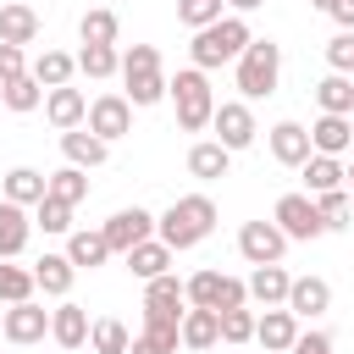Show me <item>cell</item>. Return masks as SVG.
I'll return each instance as SVG.
<instances>
[{"label":"cell","mask_w":354,"mask_h":354,"mask_svg":"<svg viewBox=\"0 0 354 354\" xmlns=\"http://www.w3.org/2000/svg\"><path fill=\"white\" fill-rule=\"evenodd\" d=\"M210 227H216V205H210L205 194H183V199H171L166 216L155 221V238L171 243V249H194V243L210 238Z\"/></svg>","instance_id":"6da1fadb"},{"label":"cell","mask_w":354,"mask_h":354,"mask_svg":"<svg viewBox=\"0 0 354 354\" xmlns=\"http://www.w3.org/2000/svg\"><path fill=\"white\" fill-rule=\"evenodd\" d=\"M249 22L232 11V17H221V22H210V28H199L194 33V44H188V55H194V66L199 72H216V66H227V61H238L243 50H249Z\"/></svg>","instance_id":"7a4b0ae2"},{"label":"cell","mask_w":354,"mask_h":354,"mask_svg":"<svg viewBox=\"0 0 354 354\" xmlns=\"http://www.w3.org/2000/svg\"><path fill=\"white\" fill-rule=\"evenodd\" d=\"M122 83H127L133 111L160 105V100L171 94V77L160 72V50H155V44H133V50H122Z\"/></svg>","instance_id":"3957f363"},{"label":"cell","mask_w":354,"mask_h":354,"mask_svg":"<svg viewBox=\"0 0 354 354\" xmlns=\"http://www.w3.org/2000/svg\"><path fill=\"white\" fill-rule=\"evenodd\" d=\"M232 66H238V94L266 100V94H277V77H282V44L277 39H249V50Z\"/></svg>","instance_id":"277c9868"},{"label":"cell","mask_w":354,"mask_h":354,"mask_svg":"<svg viewBox=\"0 0 354 354\" xmlns=\"http://www.w3.org/2000/svg\"><path fill=\"white\" fill-rule=\"evenodd\" d=\"M171 105H177V127L183 133H205L210 116H216V94H210V77L199 66H183L171 77Z\"/></svg>","instance_id":"5b68a950"},{"label":"cell","mask_w":354,"mask_h":354,"mask_svg":"<svg viewBox=\"0 0 354 354\" xmlns=\"http://www.w3.org/2000/svg\"><path fill=\"white\" fill-rule=\"evenodd\" d=\"M188 304H199V310H238V304H249V282H238V277H227V271H194L188 277Z\"/></svg>","instance_id":"8992f818"},{"label":"cell","mask_w":354,"mask_h":354,"mask_svg":"<svg viewBox=\"0 0 354 354\" xmlns=\"http://www.w3.org/2000/svg\"><path fill=\"white\" fill-rule=\"evenodd\" d=\"M271 221H277L288 238H299V243H310V238H321V232H326L315 194H282V199H277V210H271Z\"/></svg>","instance_id":"52a82bcc"},{"label":"cell","mask_w":354,"mask_h":354,"mask_svg":"<svg viewBox=\"0 0 354 354\" xmlns=\"http://www.w3.org/2000/svg\"><path fill=\"white\" fill-rule=\"evenodd\" d=\"M288 243H293V238H288L277 221H243V227H238V254H243L249 266H277Z\"/></svg>","instance_id":"ba28073f"},{"label":"cell","mask_w":354,"mask_h":354,"mask_svg":"<svg viewBox=\"0 0 354 354\" xmlns=\"http://www.w3.org/2000/svg\"><path fill=\"white\" fill-rule=\"evenodd\" d=\"M88 133H100L105 144H116L122 133H133V100L127 94H100V100H88V122H83Z\"/></svg>","instance_id":"9c48e42d"},{"label":"cell","mask_w":354,"mask_h":354,"mask_svg":"<svg viewBox=\"0 0 354 354\" xmlns=\"http://www.w3.org/2000/svg\"><path fill=\"white\" fill-rule=\"evenodd\" d=\"M210 127H216V138H221L232 155H238V149H249V144H254V133H260V127H254L249 100H221V105H216V116H210Z\"/></svg>","instance_id":"30bf717a"},{"label":"cell","mask_w":354,"mask_h":354,"mask_svg":"<svg viewBox=\"0 0 354 354\" xmlns=\"http://www.w3.org/2000/svg\"><path fill=\"white\" fill-rule=\"evenodd\" d=\"M155 221H160V216H149V210H138V205H133V210H116V216H111V221H105L100 232H105V243H111V254H127L133 243H144V238H155Z\"/></svg>","instance_id":"8fae6325"},{"label":"cell","mask_w":354,"mask_h":354,"mask_svg":"<svg viewBox=\"0 0 354 354\" xmlns=\"http://www.w3.org/2000/svg\"><path fill=\"white\" fill-rule=\"evenodd\" d=\"M44 332H50V310H39L33 299H22V304H11V310L0 315V337H6V343H22V348H28V343H39Z\"/></svg>","instance_id":"7c38bea8"},{"label":"cell","mask_w":354,"mask_h":354,"mask_svg":"<svg viewBox=\"0 0 354 354\" xmlns=\"http://www.w3.org/2000/svg\"><path fill=\"white\" fill-rule=\"evenodd\" d=\"M254 343H260L266 354H288V348L299 343V315H293L288 304H271V310L254 321Z\"/></svg>","instance_id":"4fadbf2b"},{"label":"cell","mask_w":354,"mask_h":354,"mask_svg":"<svg viewBox=\"0 0 354 354\" xmlns=\"http://www.w3.org/2000/svg\"><path fill=\"white\" fill-rule=\"evenodd\" d=\"M266 144H271V160H277V166H304V160L315 155L304 122H277V127L266 133Z\"/></svg>","instance_id":"5bb4252c"},{"label":"cell","mask_w":354,"mask_h":354,"mask_svg":"<svg viewBox=\"0 0 354 354\" xmlns=\"http://www.w3.org/2000/svg\"><path fill=\"white\" fill-rule=\"evenodd\" d=\"M44 116H50V127H55V133L83 127V122H88V100H83V88H72V83L50 88V94H44Z\"/></svg>","instance_id":"9a60e30c"},{"label":"cell","mask_w":354,"mask_h":354,"mask_svg":"<svg viewBox=\"0 0 354 354\" xmlns=\"http://www.w3.org/2000/svg\"><path fill=\"white\" fill-rule=\"evenodd\" d=\"M288 310H293L299 321L326 315V310H332V282H326V277H293V288H288Z\"/></svg>","instance_id":"2e32d148"},{"label":"cell","mask_w":354,"mask_h":354,"mask_svg":"<svg viewBox=\"0 0 354 354\" xmlns=\"http://www.w3.org/2000/svg\"><path fill=\"white\" fill-rule=\"evenodd\" d=\"M88 332H94V321H88V310H83V304L61 299V304L50 310V337H55L61 348H83V343H88Z\"/></svg>","instance_id":"e0dca14e"},{"label":"cell","mask_w":354,"mask_h":354,"mask_svg":"<svg viewBox=\"0 0 354 354\" xmlns=\"http://www.w3.org/2000/svg\"><path fill=\"white\" fill-rule=\"evenodd\" d=\"M310 144H315V155H348V144H354V116L321 111V116L310 122Z\"/></svg>","instance_id":"ac0fdd59"},{"label":"cell","mask_w":354,"mask_h":354,"mask_svg":"<svg viewBox=\"0 0 354 354\" xmlns=\"http://www.w3.org/2000/svg\"><path fill=\"white\" fill-rule=\"evenodd\" d=\"M171 254H177L171 243H160V238H144V243H133L122 260H127V271H133L138 282H155V277H166V271H171Z\"/></svg>","instance_id":"d6986e66"},{"label":"cell","mask_w":354,"mask_h":354,"mask_svg":"<svg viewBox=\"0 0 354 354\" xmlns=\"http://www.w3.org/2000/svg\"><path fill=\"white\" fill-rule=\"evenodd\" d=\"M28 232H33V216H28V205H17V199H0V260H17V254L28 249Z\"/></svg>","instance_id":"ffe728a7"},{"label":"cell","mask_w":354,"mask_h":354,"mask_svg":"<svg viewBox=\"0 0 354 354\" xmlns=\"http://www.w3.org/2000/svg\"><path fill=\"white\" fill-rule=\"evenodd\" d=\"M227 166H232V149H227L221 138H199V144L188 149V177H199V183H221Z\"/></svg>","instance_id":"44dd1931"},{"label":"cell","mask_w":354,"mask_h":354,"mask_svg":"<svg viewBox=\"0 0 354 354\" xmlns=\"http://www.w3.org/2000/svg\"><path fill=\"white\" fill-rule=\"evenodd\" d=\"M61 155H66L72 166H83V171H94V166H105V155H111V144H105L100 133H88V127H72V133H61Z\"/></svg>","instance_id":"7402d4cb"},{"label":"cell","mask_w":354,"mask_h":354,"mask_svg":"<svg viewBox=\"0 0 354 354\" xmlns=\"http://www.w3.org/2000/svg\"><path fill=\"white\" fill-rule=\"evenodd\" d=\"M216 343H221V315H216V310L188 304V310H183V348L205 354V348H216Z\"/></svg>","instance_id":"603a6c76"},{"label":"cell","mask_w":354,"mask_h":354,"mask_svg":"<svg viewBox=\"0 0 354 354\" xmlns=\"http://www.w3.org/2000/svg\"><path fill=\"white\" fill-rule=\"evenodd\" d=\"M66 254H72L77 271H94V266L111 260V243H105L100 227H94V232H88V227H72V232H66Z\"/></svg>","instance_id":"cb8c5ba5"},{"label":"cell","mask_w":354,"mask_h":354,"mask_svg":"<svg viewBox=\"0 0 354 354\" xmlns=\"http://www.w3.org/2000/svg\"><path fill=\"white\" fill-rule=\"evenodd\" d=\"M288 288H293V277L282 271V260H277V266H254V271H249V299H254V304H266V310H271V304H288Z\"/></svg>","instance_id":"d4e9b609"},{"label":"cell","mask_w":354,"mask_h":354,"mask_svg":"<svg viewBox=\"0 0 354 354\" xmlns=\"http://www.w3.org/2000/svg\"><path fill=\"white\" fill-rule=\"evenodd\" d=\"M0 39L6 44H33L39 39V11L22 6V0H6L0 6Z\"/></svg>","instance_id":"484cf974"},{"label":"cell","mask_w":354,"mask_h":354,"mask_svg":"<svg viewBox=\"0 0 354 354\" xmlns=\"http://www.w3.org/2000/svg\"><path fill=\"white\" fill-rule=\"evenodd\" d=\"M44 83L33 77V72H22V77H11V83H0V100H6V111H17V116H28V111H39L44 105Z\"/></svg>","instance_id":"4316f807"},{"label":"cell","mask_w":354,"mask_h":354,"mask_svg":"<svg viewBox=\"0 0 354 354\" xmlns=\"http://www.w3.org/2000/svg\"><path fill=\"white\" fill-rule=\"evenodd\" d=\"M315 105H321V111H332V116H354V77L326 72V77L315 83Z\"/></svg>","instance_id":"83f0119b"},{"label":"cell","mask_w":354,"mask_h":354,"mask_svg":"<svg viewBox=\"0 0 354 354\" xmlns=\"http://www.w3.org/2000/svg\"><path fill=\"white\" fill-rule=\"evenodd\" d=\"M33 277H39V288H44L50 299H66V293H72L77 266H72V254H44V260L33 266Z\"/></svg>","instance_id":"f1b7e54d"},{"label":"cell","mask_w":354,"mask_h":354,"mask_svg":"<svg viewBox=\"0 0 354 354\" xmlns=\"http://www.w3.org/2000/svg\"><path fill=\"white\" fill-rule=\"evenodd\" d=\"M144 337H155L166 354L183 348V310H149L144 304Z\"/></svg>","instance_id":"f546056e"},{"label":"cell","mask_w":354,"mask_h":354,"mask_svg":"<svg viewBox=\"0 0 354 354\" xmlns=\"http://www.w3.org/2000/svg\"><path fill=\"white\" fill-rule=\"evenodd\" d=\"M44 194H50V177H44V171H33V166H11V171H6V199L39 205Z\"/></svg>","instance_id":"4dcf8cb0"},{"label":"cell","mask_w":354,"mask_h":354,"mask_svg":"<svg viewBox=\"0 0 354 354\" xmlns=\"http://www.w3.org/2000/svg\"><path fill=\"white\" fill-rule=\"evenodd\" d=\"M299 171H304V188H310V194H332V188H343V160H337V155H310Z\"/></svg>","instance_id":"1f68e13d"},{"label":"cell","mask_w":354,"mask_h":354,"mask_svg":"<svg viewBox=\"0 0 354 354\" xmlns=\"http://www.w3.org/2000/svg\"><path fill=\"white\" fill-rule=\"evenodd\" d=\"M77 72L100 83V77L122 72V50H116V44H83V50H77Z\"/></svg>","instance_id":"d6a6232c"},{"label":"cell","mask_w":354,"mask_h":354,"mask_svg":"<svg viewBox=\"0 0 354 354\" xmlns=\"http://www.w3.org/2000/svg\"><path fill=\"white\" fill-rule=\"evenodd\" d=\"M88 343H94V354H127V348H133V332H127V321L100 315L94 332H88Z\"/></svg>","instance_id":"836d02e7"},{"label":"cell","mask_w":354,"mask_h":354,"mask_svg":"<svg viewBox=\"0 0 354 354\" xmlns=\"http://www.w3.org/2000/svg\"><path fill=\"white\" fill-rule=\"evenodd\" d=\"M72 72H77V55H66V50H44V55L33 61V77H39L44 88H61V83H72Z\"/></svg>","instance_id":"e575fe53"},{"label":"cell","mask_w":354,"mask_h":354,"mask_svg":"<svg viewBox=\"0 0 354 354\" xmlns=\"http://www.w3.org/2000/svg\"><path fill=\"white\" fill-rule=\"evenodd\" d=\"M144 304H149V310H183V304H188V282H177V277L166 271V277L144 282Z\"/></svg>","instance_id":"d590c367"},{"label":"cell","mask_w":354,"mask_h":354,"mask_svg":"<svg viewBox=\"0 0 354 354\" xmlns=\"http://www.w3.org/2000/svg\"><path fill=\"white\" fill-rule=\"evenodd\" d=\"M33 288H39L33 266H11V260H0V299H6V304H22V299H33Z\"/></svg>","instance_id":"8d00e7d4"},{"label":"cell","mask_w":354,"mask_h":354,"mask_svg":"<svg viewBox=\"0 0 354 354\" xmlns=\"http://www.w3.org/2000/svg\"><path fill=\"white\" fill-rule=\"evenodd\" d=\"M50 194H55V199H66V205H83V199H88V171L66 160L61 171H50Z\"/></svg>","instance_id":"74e56055"},{"label":"cell","mask_w":354,"mask_h":354,"mask_svg":"<svg viewBox=\"0 0 354 354\" xmlns=\"http://www.w3.org/2000/svg\"><path fill=\"white\" fill-rule=\"evenodd\" d=\"M72 210L77 205H66V199H55V194H44L39 205H33V227H44V232H72Z\"/></svg>","instance_id":"f35d334b"},{"label":"cell","mask_w":354,"mask_h":354,"mask_svg":"<svg viewBox=\"0 0 354 354\" xmlns=\"http://www.w3.org/2000/svg\"><path fill=\"white\" fill-rule=\"evenodd\" d=\"M116 11H105V6H94V11H83V22H77V33H83V44H116Z\"/></svg>","instance_id":"ab89813d"},{"label":"cell","mask_w":354,"mask_h":354,"mask_svg":"<svg viewBox=\"0 0 354 354\" xmlns=\"http://www.w3.org/2000/svg\"><path fill=\"white\" fill-rule=\"evenodd\" d=\"M315 205H321V221H326V232H337V227H348V216H354V199H348V188H332V194H315Z\"/></svg>","instance_id":"60d3db41"},{"label":"cell","mask_w":354,"mask_h":354,"mask_svg":"<svg viewBox=\"0 0 354 354\" xmlns=\"http://www.w3.org/2000/svg\"><path fill=\"white\" fill-rule=\"evenodd\" d=\"M254 310L238 304V310H221V343H254Z\"/></svg>","instance_id":"b9f144b4"},{"label":"cell","mask_w":354,"mask_h":354,"mask_svg":"<svg viewBox=\"0 0 354 354\" xmlns=\"http://www.w3.org/2000/svg\"><path fill=\"white\" fill-rule=\"evenodd\" d=\"M221 6H227V0H177V22L199 33V28L221 22Z\"/></svg>","instance_id":"7bdbcfd3"},{"label":"cell","mask_w":354,"mask_h":354,"mask_svg":"<svg viewBox=\"0 0 354 354\" xmlns=\"http://www.w3.org/2000/svg\"><path fill=\"white\" fill-rule=\"evenodd\" d=\"M326 66L343 72V77H354V28H343L337 39H326Z\"/></svg>","instance_id":"ee69618b"},{"label":"cell","mask_w":354,"mask_h":354,"mask_svg":"<svg viewBox=\"0 0 354 354\" xmlns=\"http://www.w3.org/2000/svg\"><path fill=\"white\" fill-rule=\"evenodd\" d=\"M22 72H28L22 44H6V39H0V83H11V77H22Z\"/></svg>","instance_id":"f6af8a7d"},{"label":"cell","mask_w":354,"mask_h":354,"mask_svg":"<svg viewBox=\"0 0 354 354\" xmlns=\"http://www.w3.org/2000/svg\"><path fill=\"white\" fill-rule=\"evenodd\" d=\"M288 354H332V337L326 332H299V343Z\"/></svg>","instance_id":"bcb514c9"},{"label":"cell","mask_w":354,"mask_h":354,"mask_svg":"<svg viewBox=\"0 0 354 354\" xmlns=\"http://www.w3.org/2000/svg\"><path fill=\"white\" fill-rule=\"evenodd\" d=\"M326 17H332V22H337V28H354V0H337V6H332V11H326Z\"/></svg>","instance_id":"7dc6e473"},{"label":"cell","mask_w":354,"mask_h":354,"mask_svg":"<svg viewBox=\"0 0 354 354\" xmlns=\"http://www.w3.org/2000/svg\"><path fill=\"white\" fill-rule=\"evenodd\" d=\"M127 354H166V348H160V343H155V337H144V332H138V337H133V348H127Z\"/></svg>","instance_id":"c3c4849f"},{"label":"cell","mask_w":354,"mask_h":354,"mask_svg":"<svg viewBox=\"0 0 354 354\" xmlns=\"http://www.w3.org/2000/svg\"><path fill=\"white\" fill-rule=\"evenodd\" d=\"M227 6H232V11L243 17V11H254V6H266V0H227Z\"/></svg>","instance_id":"681fc988"},{"label":"cell","mask_w":354,"mask_h":354,"mask_svg":"<svg viewBox=\"0 0 354 354\" xmlns=\"http://www.w3.org/2000/svg\"><path fill=\"white\" fill-rule=\"evenodd\" d=\"M343 188H348V194H354V160H348V166H343Z\"/></svg>","instance_id":"f907efd6"},{"label":"cell","mask_w":354,"mask_h":354,"mask_svg":"<svg viewBox=\"0 0 354 354\" xmlns=\"http://www.w3.org/2000/svg\"><path fill=\"white\" fill-rule=\"evenodd\" d=\"M310 6H315V11H332V6H337V0H310Z\"/></svg>","instance_id":"816d5d0a"}]
</instances>
